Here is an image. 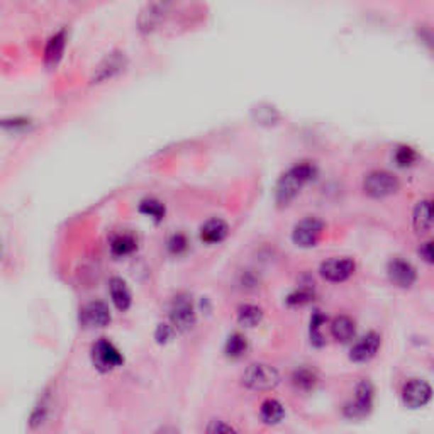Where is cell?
Returning <instances> with one entry per match:
<instances>
[{
	"label": "cell",
	"mask_w": 434,
	"mask_h": 434,
	"mask_svg": "<svg viewBox=\"0 0 434 434\" xmlns=\"http://www.w3.org/2000/svg\"><path fill=\"white\" fill-rule=\"evenodd\" d=\"M140 212L148 217H151V219L156 221V223H160V221L165 219L167 209H165V204L156 201V199H145V201L140 204Z\"/></svg>",
	"instance_id": "cell-26"
},
{
	"label": "cell",
	"mask_w": 434,
	"mask_h": 434,
	"mask_svg": "<svg viewBox=\"0 0 434 434\" xmlns=\"http://www.w3.org/2000/svg\"><path fill=\"white\" fill-rule=\"evenodd\" d=\"M401 182L394 173L387 170L370 172L363 180V192L372 199H385L397 194Z\"/></svg>",
	"instance_id": "cell-4"
},
{
	"label": "cell",
	"mask_w": 434,
	"mask_h": 434,
	"mask_svg": "<svg viewBox=\"0 0 434 434\" xmlns=\"http://www.w3.org/2000/svg\"><path fill=\"white\" fill-rule=\"evenodd\" d=\"M324 233V223L318 217H306L294 226L292 241L299 248H312L321 240Z\"/></svg>",
	"instance_id": "cell-7"
},
{
	"label": "cell",
	"mask_w": 434,
	"mask_h": 434,
	"mask_svg": "<svg viewBox=\"0 0 434 434\" xmlns=\"http://www.w3.org/2000/svg\"><path fill=\"white\" fill-rule=\"evenodd\" d=\"M170 323L175 331L185 333L195 324V307L192 295L180 292L173 297L170 304Z\"/></svg>",
	"instance_id": "cell-5"
},
{
	"label": "cell",
	"mask_w": 434,
	"mask_h": 434,
	"mask_svg": "<svg viewBox=\"0 0 434 434\" xmlns=\"http://www.w3.org/2000/svg\"><path fill=\"white\" fill-rule=\"evenodd\" d=\"M138 248V241L133 234H117L112 238L111 241V253L117 256V258H123V256H129L134 253Z\"/></svg>",
	"instance_id": "cell-21"
},
{
	"label": "cell",
	"mask_w": 434,
	"mask_h": 434,
	"mask_svg": "<svg viewBox=\"0 0 434 434\" xmlns=\"http://www.w3.org/2000/svg\"><path fill=\"white\" fill-rule=\"evenodd\" d=\"M416 160H418V153L411 146H399L396 155H394V162L401 168L411 167L416 163Z\"/></svg>",
	"instance_id": "cell-28"
},
{
	"label": "cell",
	"mask_w": 434,
	"mask_h": 434,
	"mask_svg": "<svg viewBox=\"0 0 434 434\" xmlns=\"http://www.w3.org/2000/svg\"><path fill=\"white\" fill-rule=\"evenodd\" d=\"M173 333H175V329H173V326L170 324H160L158 328H156L155 338L158 343H167L168 340H172Z\"/></svg>",
	"instance_id": "cell-32"
},
{
	"label": "cell",
	"mask_w": 434,
	"mask_h": 434,
	"mask_svg": "<svg viewBox=\"0 0 434 434\" xmlns=\"http://www.w3.org/2000/svg\"><path fill=\"white\" fill-rule=\"evenodd\" d=\"M292 384L295 385V389L302 390V392H311L318 384V373L307 367L297 368L292 375Z\"/></svg>",
	"instance_id": "cell-23"
},
{
	"label": "cell",
	"mask_w": 434,
	"mask_h": 434,
	"mask_svg": "<svg viewBox=\"0 0 434 434\" xmlns=\"http://www.w3.org/2000/svg\"><path fill=\"white\" fill-rule=\"evenodd\" d=\"M373 385L368 380H362L355 390V399L345 406V416L348 419H363L373 409Z\"/></svg>",
	"instance_id": "cell-8"
},
{
	"label": "cell",
	"mask_w": 434,
	"mask_h": 434,
	"mask_svg": "<svg viewBox=\"0 0 434 434\" xmlns=\"http://www.w3.org/2000/svg\"><path fill=\"white\" fill-rule=\"evenodd\" d=\"M108 292H111V299L114 302V306L117 307V311L126 312L131 307L133 304V295L131 290H129L128 284L119 277H114L108 282Z\"/></svg>",
	"instance_id": "cell-17"
},
{
	"label": "cell",
	"mask_w": 434,
	"mask_h": 434,
	"mask_svg": "<svg viewBox=\"0 0 434 434\" xmlns=\"http://www.w3.org/2000/svg\"><path fill=\"white\" fill-rule=\"evenodd\" d=\"M387 275L389 280L399 289H411L418 280L416 268L409 262L401 258L390 260L387 265Z\"/></svg>",
	"instance_id": "cell-13"
},
{
	"label": "cell",
	"mask_w": 434,
	"mask_h": 434,
	"mask_svg": "<svg viewBox=\"0 0 434 434\" xmlns=\"http://www.w3.org/2000/svg\"><path fill=\"white\" fill-rule=\"evenodd\" d=\"M167 245H168V250H170V253L173 255L185 253L187 248H189V241H187L185 234H182V233L172 234V236L168 238Z\"/></svg>",
	"instance_id": "cell-31"
},
{
	"label": "cell",
	"mask_w": 434,
	"mask_h": 434,
	"mask_svg": "<svg viewBox=\"0 0 434 434\" xmlns=\"http://www.w3.org/2000/svg\"><path fill=\"white\" fill-rule=\"evenodd\" d=\"M126 67H128V56H126V53H123V51H112L97 65L92 75V84L101 85L106 84V82L114 80L116 77H119L126 70Z\"/></svg>",
	"instance_id": "cell-9"
},
{
	"label": "cell",
	"mask_w": 434,
	"mask_h": 434,
	"mask_svg": "<svg viewBox=\"0 0 434 434\" xmlns=\"http://www.w3.org/2000/svg\"><path fill=\"white\" fill-rule=\"evenodd\" d=\"M382 345V336L379 333L370 331L367 333L362 340L353 345L350 351V360L355 363H367L379 353Z\"/></svg>",
	"instance_id": "cell-14"
},
{
	"label": "cell",
	"mask_w": 434,
	"mask_h": 434,
	"mask_svg": "<svg viewBox=\"0 0 434 434\" xmlns=\"http://www.w3.org/2000/svg\"><path fill=\"white\" fill-rule=\"evenodd\" d=\"M260 418L265 424L268 426H275L284 421L285 418V409L282 406V402L277 401V399H267L260 407Z\"/></svg>",
	"instance_id": "cell-20"
},
{
	"label": "cell",
	"mask_w": 434,
	"mask_h": 434,
	"mask_svg": "<svg viewBox=\"0 0 434 434\" xmlns=\"http://www.w3.org/2000/svg\"><path fill=\"white\" fill-rule=\"evenodd\" d=\"M206 429L209 433H229V431H234L233 426H229V424H224L223 421H212V423Z\"/></svg>",
	"instance_id": "cell-34"
},
{
	"label": "cell",
	"mask_w": 434,
	"mask_h": 434,
	"mask_svg": "<svg viewBox=\"0 0 434 434\" xmlns=\"http://www.w3.org/2000/svg\"><path fill=\"white\" fill-rule=\"evenodd\" d=\"M431 211H433V206L429 199L418 202V206H416L414 214H412V224H414V229L418 234L431 233V229H433V212Z\"/></svg>",
	"instance_id": "cell-18"
},
{
	"label": "cell",
	"mask_w": 434,
	"mask_h": 434,
	"mask_svg": "<svg viewBox=\"0 0 434 434\" xmlns=\"http://www.w3.org/2000/svg\"><path fill=\"white\" fill-rule=\"evenodd\" d=\"M263 319L262 307L255 306V304H243L238 309V323L243 328H256Z\"/></svg>",
	"instance_id": "cell-22"
},
{
	"label": "cell",
	"mask_w": 434,
	"mask_h": 434,
	"mask_svg": "<svg viewBox=\"0 0 434 434\" xmlns=\"http://www.w3.org/2000/svg\"><path fill=\"white\" fill-rule=\"evenodd\" d=\"M419 256L424 260L428 265L433 263V241H426L421 245L419 248Z\"/></svg>",
	"instance_id": "cell-33"
},
{
	"label": "cell",
	"mask_w": 434,
	"mask_h": 434,
	"mask_svg": "<svg viewBox=\"0 0 434 434\" xmlns=\"http://www.w3.org/2000/svg\"><path fill=\"white\" fill-rule=\"evenodd\" d=\"M246 351H248V340H246L241 333H233L231 336L226 340L224 353L228 358L238 360L241 358Z\"/></svg>",
	"instance_id": "cell-24"
},
{
	"label": "cell",
	"mask_w": 434,
	"mask_h": 434,
	"mask_svg": "<svg viewBox=\"0 0 434 434\" xmlns=\"http://www.w3.org/2000/svg\"><path fill=\"white\" fill-rule=\"evenodd\" d=\"M50 407H51L50 394L45 392V396L39 399L36 407L33 409V414H31V426L33 428L41 426V424L45 423V421L48 419V414H50Z\"/></svg>",
	"instance_id": "cell-27"
},
{
	"label": "cell",
	"mask_w": 434,
	"mask_h": 434,
	"mask_svg": "<svg viewBox=\"0 0 434 434\" xmlns=\"http://www.w3.org/2000/svg\"><path fill=\"white\" fill-rule=\"evenodd\" d=\"M312 301H314V290H311L307 287H301V289L294 290L285 302H287L289 306L297 307V306H306V304H309Z\"/></svg>",
	"instance_id": "cell-30"
},
{
	"label": "cell",
	"mask_w": 434,
	"mask_h": 434,
	"mask_svg": "<svg viewBox=\"0 0 434 434\" xmlns=\"http://www.w3.org/2000/svg\"><path fill=\"white\" fill-rule=\"evenodd\" d=\"M326 324V316L321 314L319 311H316L311 318V343L316 348L326 345V338L323 334V326Z\"/></svg>",
	"instance_id": "cell-25"
},
{
	"label": "cell",
	"mask_w": 434,
	"mask_h": 434,
	"mask_svg": "<svg viewBox=\"0 0 434 434\" xmlns=\"http://www.w3.org/2000/svg\"><path fill=\"white\" fill-rule=\"evenodd\" d=\"M229 234V226L226 221L214 217L209 219L207 223L202 224L201 228V240L206 245H217V243H223Z\"/></svg>",
	"instance_id": "cell-16"
},
{
	"label": "cell",
	"mask_w": 434,
	"mask_h": 434,
	"mask_svg": "<svg viewBox=\"0 0 434 434\" xmlns=\"http://www.w3.org/2000/svg\"><path fill=\"white\" fill-rule=\"evenodd\" d=\"M67 45H68L67 29H60V31H56L55 34H51V36L48 38L45 46V55H43V60H45V65L48 68L58 67L60 62L63 60Z\"/></svg>",
	"instance_id": "cell-15"
},
{
	"label": "cell",
	"mask_w": 434,
	"mask_h": 434,
	"mask_svg": "<svg viewBox=\"0 0 434 434\" xmlns=\"http://www.w3.org/2000/svg\"><path fill=\"white\" fill-rule=\"evenodd\" d=\"M433 389L426 380L412 379L402 389V402L407 409H423L431 402Z\"/></svg>",
	"instance_id": "cell-10"
},
{
	"label": "cell",
	"mask_w": 434,
	"mask_h": 434,
	"mask_svg": "<svg viewBox=\"0 0 434 434\" xmlns=\"http://www.w3.org/2000/svg\"><path fill=\"white\" fill-rule=\"evenodd\" d=\"M111 319H112L111 309H108L107 304H104L101 301L85 304V306L80 309V316H78L80 324L87 329L106 328V326L111 323Z\"/></svg>",
	"instance_id": "cell-11"
},
{
	"label": "cell",
	"mask_w": 434,
	"mask_h": 434,
	"mask_svg": "<svg viewBox=\"0 0 434 434\" xmlns=\"http://www.w3.org/2000/svg\"><path fill=\"white\" fill-rule=\"evenodd\" d=\"M241 382L246 389L255 392H268L280 384V373L270 365L253 363L243 373Z\"/></svg>",
	"instance_id": "cell-3"
},
{
	"label": "cell",
	"mask_w": 434,
	"mask_h": 434,
	"mask_svg": "<svg viewBox=\"0 0 434 434\" xmlns=\"http://www.w3.org/2000/svg\"><path fill=\"white\" fill-rule=\"evenodd\" d=\"M92 363L99 372L107 373L119 368L124 363L123 353L116 348L114 343H111L106 338L94 343L92 346Z\"/></svg>",
	"instance_id": "cell-6"
},
{
	"label": "cell",
	"mask_w": 434,
	"mask_h": 434,
	"mask_svg": "<svg viewBox=\"0 0 434 434\" xmlns=\"http://www.w3.org/2000/svg\"><path fill=\"white\" fill-rule=\"evenodd\" d=\"M355 270H357V265L351 258H331L321 265L319 273L324 280L331 282V284H340V282L348 280Z\"/></svg>",
	"instance_id": "cell-12"
},
{
	"label": "cell",
	"mask_w": 434,
	"mask_h": 434,
	"mask_svg": "<svg viewBox=\"0 0 434 434\" xmlns=\"http://www.w3.org/2000/svg\"><path fill=\"white\" fill-rule=\"evenodd\" d=\"M177 4H179V0H148L138 16V31L145 36L158 31L167 23Z\"/></svg>",
	"instance_id": "cell-2"
},
{
	"label": "cell",
	"mask_w": 434,
	"mask_h": 434,
	"mask_svg": "<svg viewBox=\"0 0 434 434\" xmlns=\"http://www.w3.org/2000/svg\"><path fill=\"white\" fill-rule=\"evenodd\" d=\"M316 175H318V168L311 162H302L290 167L280 177L275 189V202L279 204V207L290 206V202L301 194L304 187L316 179Z\"/></svg>",
	"instance_id": "cell-1"
},
{
	"label": "cell",
	"mask_w": 434,
	"mask_h": 434,
	"mask_svg": "<svg viewBox=\"0 0 434 434\" xmlns=\"http://www.w3.org/2000/svg\"><path fill=\"white\" fill-rule=\"evenodd\" d=\"M331 334L338 343H343V345L351 343L355 340V336H357L355 321L348 318V316H338L331 324Z\"/></svg>",
	"instance_id": "cell-19"
},
{
	"label": "cell",
	"mask_w": 434,
	"mask_h": 434,
	"mask_svg": "<svg viewBox=\"0 0 434 434\" xmlns=\"http://www.w3.org/2000/svg\"><path fill=\"white\" fill-rule=\"evenodd\" d=\"M0 128L9 133H23L31 128V121L26 117H7V119H0Z\"/></svg>",
	"instance_id": "cell-29"
}]
</instances>
